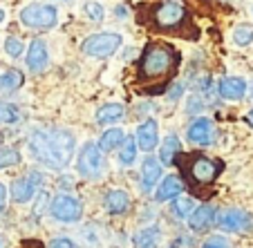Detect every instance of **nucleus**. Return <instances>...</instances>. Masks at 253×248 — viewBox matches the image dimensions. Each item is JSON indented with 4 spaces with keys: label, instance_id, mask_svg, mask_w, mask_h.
<instances>
[{
    "label": "nucleus",
    "instance_id": "393cba45",
    "mask_svg": "<svg viewBox=\"0 0 253 248\" xmlns=\"http://www.w3.org/2000/svg\"><path fill=\"white\" fill-rule=\"evenodd\" d=\"M233 43L240 45V47H247V45L253 43V27L249 25H238L233 29Z\"/></svg>",
    "mask_w": 253,
    "mask_h": 248
},
{
    "label": "nucleus",
    "instance_id": "6e6552de",
    "mask_svg": "<svg viewBox=\"0 0 253 248\" xmlns=\"http://www.w3.org/2000/svg\"><path fill=\"white\" fill-rule=\"evenodd\" d=\"M49 213H52L54 219L63 221V224H72V221L81 219V204H79L77 197L72 195H58L56 199L49 204Z\"/></svg>",
    "mask_w": 253,
    "mask_h": 248
},
{
    "label": "nucleus",
    "instance_id": "ea45409f",
    "mask_svg": "<svg viewBox=\"0 0 253 248\" xmlns=\"http://www.w3.org/2000/svg\"><path fill=\"white\" fill-rule=\"evenodd\" d=\"M220 2H222V5H229V2H231V0H220Z\"/></svg>",
    "mask_w": 253,
    "mask_h": 248
},
{
    "label": "nucleus",
    "instance_id": "e433bc0d",
    "mask_svg": "<svg viewBox=\"0 0 253 248\" xmlns=\"http://www.w3.org/2000/svg\"><path fill=\"white\" fill-rule=\"evenodd\" d=\"M126 14H128V11H126V7H117V16H119V18H124Z\"/></svg>",
    "mask_w": 253,
    "mask_h": 248
},
{
    "label": "nucleus",
    "instance_id": "bb28decb",
    "mask_svg": "<svg viewBox=\"0 0 253 248\" xmlns=\"http://www.w3.org/2000/svg\"><path fill=\"white\" fill-rule=\"evenodd\" d=\"M5 52L9 54L11 58H20V56L25 54L23 40H20L18 36H7V40H5Z\"/></svg>",
    "mask_w": 253,
    "mask_h": 248
},
{
    "label": "nucleus",
    "instance_id": "6ab92c4d",
    "mask_svg": "<svg viewBox=\"0 0 253 248\" xmlns=\"http://www.w3.org/2000/svg\"><path fill=\"white\" fill-rule=\"evenodd\" d=\"M179 152H182L179 137H175V134H168L166 141L162 143V150H159V161H162V166H172Z\"/></svg>",
    "mask_w": 253,
    "mask_h": 248
},
{
    "label": "nucleus",
    "instance_id": "aec40b11",
    "mask_svg": "<svg viewBox=\"0 0 253 248\" xmlns=\"http://www.w3.org/2000/svg\"><path fill=\"white\" fill-rule=\"evenodd\" d=\"M124 141H126L124 130L112 128V130H105V132L101 134V139H99V148L103 150V152H112V150L119 148V145L124 143Z\"/></svg>",
    "mask_w": 253,
    "mask_h": 248
},
{
    "label": "nucleus",
    "instance_id": "39448f33",
    "mask_svg": "<svg viewBox=\"0 0 253 248\" xmlns=\"http://www.w3.org/2000/svg\"><path fill=\"white\" fill-rule=\"evenodd\" d=\"M20 23L32 29H49L58 23V9L52 2H32L20 9Z\"/></svg>",
    "mask_w": 253,
    "mask_h": 248
},
{
    "label": "nucleus",
    "instance_id": "4c0bfd02",
    "mask_svg": "<svg viewBox=\"0 0 253 248\" xmlns=\"http://www.w3.org/2000/svg\"><path fill=\"white\" fill-rule=\"evenodd\" d=\"M247 123H249V125H251V128H253V110H251V112H249V114H247Z\"/></svg>",
    "mask_w": 253,
    "mask_h": 248
},
{
    "label": "nucleus",
    "instance_id": "72a5a7b5",
    "mask_svg": "<svg viewBox=\"0 0 253 248\" xmlns=\"http://www.w3.org/2000/svg\"><path fill=\"white\" fill-rule=\"evenodd\" d=\"M18 248H45V244L39 242V239H23L18 244Z\"/></svg>",
    "mask_w": 253,
    "mask_h": 248
},
{
    "label": "nucleus",
    "instance_id": "7ed1b4c3",
    "mask_svg": "<svg viewBox=\"0 0 253 248\" xmlns=\"http://www.w3.org/2000/svg\"><path fill=\"white\" fill-rule=\"evenodd\" d=\"M175 163L179 166V175L186 181V186L202 199L211 197V188L215 186L217 177L224 170V163L220 159H209L197 152H179Z\"/></svg>",
    "mask_w": 253,
    "mask_h": 248
},
{
    "label": "nucleus",
    "instance_id": "c9c22d12",
    "mask_svg": "<svg viewBox=\"0 0 253 248\" xmlns=\"http://www.w3.org/2000/svg\"><path fill=\"white\" fill-rule=\"evenodd\" d=\"M5 204H7V188L0 183V210L5 208Z\"/></svg>",
    "mask_w": 253,
    "mask_h": 248
},
{
    "label": "nucleus",
    "instance_id": "9b49d317",
    "mask_svg": "<svg viewBox=\"0 0 253 248\" xmlns=\"http://www.w3.org/2000/svg\"><path fill=\"white\" fill-rule=\"evenodd\" d=\"M49 63V52H47V45L43 43L41 38H34L32 45L27 49V67L32 72H43L45 67Z\"/></svg>",
    "mask_w": 253,
    "mask_h": 248
},
{
    "label": "nucleus",
    "instance_id": "f03ea898",
    "mask_svg": "<svg viewBox=\"0 0 253 248\" xmlns=\"http://www.w3.org/2000/svg\"><path fill=\"white\" fill-rule=\"evenodd\" d=\"M74 134L63 128L56 130H34L29 134V148L45 166L63 170L74 154Z\"/></svg>",
    "mask_w": 253,
    "mask_h": 248
},
{
    "label": "nucleus",
    "instance_id": "2eb2a0df",
    "mask_svg": "<svg viewBox=\"0 0 253 248\" xmlns=\"http://www.w3.org/2000/svg\"><path fill=\"white\" fill-rule=\"evenodd\" d=\"M162 179V166H159L157 159L148 157L141 166V190L150 192L155 188V183Z\"/></svg>",
    "mask_w": 253,
    "mask_h": 248
},
{
    "label": "nucleus",
    "instance_id": "0eeeda50",
    "mask_svg": "<svg viewBox=\"0 0 253 248\" xmlns=\"http://www.w3.org/2000/svg\"><path fill=\"white\" fill-rule=\"evenodd\" d=\"M103 150L99 148V143H85L79 152V161L77 168L83 177L87 179H96V177L103 172V157H101Z\"/></svg>",
    "mask_w": 253,
    "mask_h": 248
},
{
    "label": "nucleus",
    "instance_id": "cd10ccee",
    "mask_svg": "<svg viewBox=\"0 0 253 248\" xmlns=\"http://www.w3.org/2000/svg\"><path fill=\"white\" fill-rule=\"evenodd\" d=\"M16 121H18V107L9 103H0V125L16 123Z\"/></svg>",
    "mask_w": 253,
    "mask_h": 248
},
{
    "label": "nucleus",
    "instance_id": "423d86ee",
    "mask_svg": "<svg viewBox=\"0 0 253 248\" xmlns=\"http://www.w3.org/2000/svg\"><path fill=\"white\" fill-rule=\"evenodd\" d=\"M121 47V36L115 32H101L83 40L81 52L92 58H105Z\"/></svg>",
    "mask_w": 253,
    "mask_h": 248
},
{
    "label": "nucleus",
    "instance_id": "20e7f679",
    "mask_svg": "<svg viewBox=\"0 0 253 248\" xmlns=\"http://www.w3.org/2000/svg\"><path fill=\"white\" fill-rule=\"evenodd\" d=\"M148 18L162 32H175V29H182L191 23L188 9L182 0H162V2L150 7Z\"/></svg>",
    "mask_w": 253,
    "mask_h": 248
},
{
    "label": "nucleus",
    "instance_id": "58836bf2",
    "mask_svg": "<svg viewBox=\"0 0 253 248\" xmlns=\"http://www.w3.org/2000/svg\"><path fill=\"white\" fill-rule=\"evenodd\" d=\"M5 23V9H0V25Z\"/></svg>",
    "mask_w": 253,
    "mask_h": 248
},
{
    "label": "nucleus",
    "instance_id": "f3484780",
    "mask_svg": "<svg viewBox=\"0 0 253 248\" xmlns=\"http://www.w3.org/2000/svg\"><path fill=\"white\" fill-rule=\"evenodd\" d=\"M184 183L177 179L175 175H168L162 179V183H159L157 188V201H168V199H175V197H179V192H182Z\"/></svg>",
    "mask_w": 253,
    "mask_h": 248
},
{
    "label": "nucleus",
    "instance_id": "5701e85b",
    "mask_svg": "<svg viewBox=\"0 0 253 248\" xmlns=\"http://www.w3.org/2000/svg\"><path fill=\"white\" fill-rule=\"evenodd\" d=\"M23 74L18 70H9V72H2L0 74V92H14L23 85Z\"/></svg>",
    "mask_w": 253,
    "mask_h": 248
},
{
    "label": "nucleus",
    "instance_id": "ddd939ff",
    "mask_svg": "<svg viewBox=\"0 0 253 248\" xmlns=\"http://www.w3.org/2000/svg\"><path fill=\"white\" fill-rule=\"evenodd\" d=\"M159 143V134H157V121L148 119L143 121L137 130V145L143 152H153Z\"/></svg>",
    "mask_w": 253,
    "mask_h": 248
},
{
    "label": "nucleus",
    "instance_id": "473e14b6",
    "mask_svg": "<svg viewBox=\"0 0 253 248\" xmlns=\"http://www.w3.org/2000/svg\"><path fill=\"white\" fill-rule=\"evenodd\" d=\"M49 248H74V244H72V239H67V237H58L49 244Z\"/></svg>",
    "mask_w": 253,
    "mask_h": 248
},
{
    "label": "nucleus",
    "instance_id": "4be33fe9",
    "mask_svg": "<svg viewBox=\"0 0 253 248\" xmlns=\"http://www.w3.org/2000/svg\"><path fill=\"white\" fill-rule=\"evenodd\" d=\"M157 239H159V228L157 226H148L137 233L134 237V246L137 248H155L157 246Z\"/></svg>",
    "mask_w": 253,
    "mask_h": 248
},
{
    "label": "nucleus",
    "instance_id": "1a4fd4ad",
    "mask_svg": "<svg viewBox=\"0 0 253 248\" xmlns=\"http://www.w3.org/2000/svg\"><path fill=\"white\" fill-rule=\"evenodd\" d=\"M217 226L226 233H242V230L253 228V219L240 208H229L217 217Z\"/></svg>",
    "mask_w": 253,
    "mask_h": 248
},
{
    "label": "nucleus",
    "instance_id": "c85d7f7f",
    "mask_svg": "<svg viewBox=\"0 0 253 248\" xmlns=\"http://www.w3.org/2000/svg\"><path fill=\"white\" fill-rule=\"evenodd\" d=\"M20 161V152L14 148H0V168L14 166V163Z\"/></svg>",
    "mask_w": 253,
    "mask_h": 248
},
{
    "label": "nucleus",
    "instance_id": "dca6fc26",
    "mask_svg": "<svg viewBox=\"0 0 253 248\" xmlns=\"http://www.w3.org/2000/svg\"><path fill=\"white\" fill-rule=\"evenodd\" d=\"M213 221H215V210L211 208L209 204L195 208L191 215H188V226H191L193 230H204V228H209Z\"/></svg>",
    "mask_w": 253,
    "mask_h": 248
},
{
    "label": "nucleus",
    "instance_id": "a19ab883",
    "mask_svg": "<svg viewBox=\"0 0 253 248\" xmlns=\"http://www.w3.org/2000/svg\"><path fill=\"white\" fill-rule=\"evenodd\" d=\"M251 99H253V83H251Z\"/></svg>",
    "mask_w": 253,
    "mask_h": 248
},
{
    "label": "nucleus",
    "instance_id": "f257e3e1",
    "mask_svg": "<svg viewBox=\"0 0 253 248\" xmlns=\"http://www.w3.org/2000/svg\"><path fill=\"white\" fill-rule=\"evenodd\" d=\"M179 67V54L168 43H148L139 58V81L143 83L141 92L162 94Z\"/></svg>",
    "mask_w": 253,
    "mask_h": 248
},
{
    "label": "nucleus",
    "instance_id": "4468645a",
    "mask_svg": "<svg viewBox=\"0 0 253 248\" xmlns=\"http://www.w3.org/2000/svg\"><path fill=\"white\" fill-rule=\"evenodd\" d=\"M188 141L195 145H209L213 141V123L209 119H197L188 128Z\"/></svg>",
    "mask_w": 253,
    "mask_h": 248
},
{
    "label": "nucleus",
    "instance_id": "9d476101",
    "mask_svg": "<svg viewBox=\"0 0 253 248\" xmlns=\"http://www.w3.org/2000/svg\"><path fill=\"white\" fill-rule=\"evenodd\" d=\"M41 183H43V175L36 170L29 172V175L23 177V179H16V181L11 183V197H14V201H18V204L29 201Z\"/></svg>",
    "mask_w": 253,
    "mask_h": 248
},
{
    "label": "nucleus",
    "instance_id": "a878e982",
    "mask_svg": "<svg viewBox=\"0 0 253 248\" xmlns=\"http://www.w3.org/2000/svg\"><path fill=\"white\" fill-rule=\"evenodd\" d=\"M137 139H132V137H126V141H124V150H121V157H119V161L124 163V166H130V163L134 161V157H137Z\"/></svg>",
    "mask_w": 253,
    "mask_h": 248
},
{
    "label": "nucleus",
    "instance_id": "2f4dec72",
    "mask_svg": "<svg viewBox=\"0 0 253 248\" xmlns=\"http://www.w3.org/2000/svg\"><path fill=\"white\" fill-rule=\"evenodd\" d=\"M202 110H204L202 99H200V96H193V99L188 101V112H191V114H195V112H202Z\"/></svg>",
    "mask_w": 253,
    "mask_h": 248
},
{
    "label": "nucleus",
    "instance_id": "f8f14e48",
    "mask_svg": "<svg viewBox=\"0 0 253 248\" xmlns=\"http://www.w3.org/2000/svg\"><path fill=\"white\" fill-rule=\"evenodd\" d=\"M217 92L224 101H240L247 94V81L240 76H224L217 85Z\"/></svg>",
    "mask_w": 253,
    "mask_h": 248
},
{
    "label": "nucleus",
    "instance_id": "b1692460",
    "mask_svg": "<svg viewBox=\"0 0 253 248\" xmlns=\"http://www.w3.org/2000/svg\"><path fill=\"white\" fill-rule=\"evenodd\" d=\"M170 210L177 219H186V217L193 213V199L191 197H175L170 204Z\"/></svg>",
    "mask_w": 253,
    "mask_h": 248
},
{
    "label": "nucleus",
    "instance_id": "f704fd0d",
    "mask_svg": "<svg viewBox=\"0 0 253 248\" xmlns=\"http://www.w3.org/2000/svg\"><path fill=\"white\" fill-rule=\"evenodd\" d=\"M45 204H47V195H45V192H43V195L39 197V206H34V215L39 217V215H41V210H43V206H45Z\"/></svg>",
    "mask_w": 253,
    "mask_h": 248
},
{
    "label": "nucleus",
    "instance_id": "a211bd4d",
    "mask_svg": "<svg viewBox=\"0 0 253 248\" xmlns=\"http://www.w3.org/2000/svg\"><path fill=\"white\" fill-rule=\"evenodd\" d=\"M130 206V197L124 190H110L105 195V208L110 215H124Z\"/></svg>",
    "mask_w": 253,
    "mask_h": 248
},
{
    "label": "nucleus",
    "instance_id": "7c9ffc66",
    "mask_svg": "<svg viewBox=\"0 0 253 248\" xmlns=\"http://www.w3.org/2000/svg\"><path fill=\"white\" fill-rule=\"evenodd\" d=\"M202 248H231V246H229V242H226V237H222V235H213V237L206 239Z\"/></svg>",
    "mask_w": 253,
    "mask_h": 248
},
{
    "label": "nucleus",
    "instance_id": "79ce46f5",
    "mask_svg": "<svg viewBox=\"0 0 253 248\" xmlns=\"http://www.w3.org/2000/svg\"><path fill=\"white\" fill-rule=\"evenodd\" d=\"M251 11H253V9H251Z\"/></svg>",
    "mask_w": 253,
    "mask_h": 248
},
{
    "label": "nucleus",
    "instance_id": "c756f323",
    "mask_svg": "<svg viewBox=\"0 0 253 248\" xmlns=\"http://www.w3.org/2000/svg\"><path fill=\"white\" fill-rule=\"evenodd\" d=\"M85 14H87V18H92L94 23H101V20H103V16H105V11H103V7H101L99 2H87V5H85Z\"/></svg>",
    "mask_w": 253,
    "mask_h": 248
},
{
    "label": "nucleus",
    "instance_id": "412c9836",
    "mask_svg": "<svg viewBox=\"0 0 253 248\" xmlns=\"http://www.w3.org/2000/svg\"><path fill=\"white\" fill-rule=\"evenodd\" d=\"M121 116H124V105H119V103H108V105H103V107H99V112H96V121H99L101 125L115 123Z\"/></svg>",
    "mask_w": 253,
    "mask_h": 248
}]
</instances>
